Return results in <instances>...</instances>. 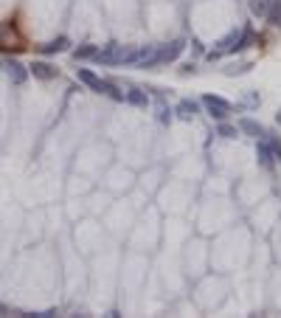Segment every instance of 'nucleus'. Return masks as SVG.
<instances>
[{"instance_id": "5", "label": "nucleus", "mask_w": 281, "mask_h": 318, "mask_svg": "<svg viewBox=\"0 0 281 318\" xmlns=\"http://www.w3.org/2000/svg\"><path fill=\"white\" fill-rule=\"evenodd\" d=\"M31 74L37 76V79L48 82V79H56V68L48 65V62H34V65H31Z\"/></svg>"}, {"instance_id": "2", "label": "nucleus", "mask_w": 281, "mask_h": 318, "mask_svg": "<svg viewBox=\"0 0 281 318\" xmlns=\"http://www.w3.org/2000/svg\"><path fill=\"white\" fill-rule=\"evenodd\" d=\"M183 40H174V43L169 45H155V54H152V62H149V68L152 65H160V62H174L180 54H183Z\"/></svg>"}, {"instance_id": "10", "label": "nucleus", "mask_w": 281, "mask_h": 318, "mask_svg": "<svg viewBox=\"0 0 281 318\" xmlns=\"http://www.w3.org/2000/svg\"><path fill=\"white\" fill-rule=\"evenodd\" d=\"M124 99H127L129 104H135V107H147V104H149V96H147V93H144V90H135V87H132V90H127V96H124Z\"/></svg>"}, {"instance_id": "14", "label": "nucleus", "mask_w": 281, "mask_h": 318, "mask_svg": "<svg viewBox=\"0 0 281 318\" xmlns=\"http://www.w3.org/2000/svg\"><path fill=\"white\" fill-rule=\"evenodd\" d=\"M217 135H220V138H236L239 130L231 127V124H220V127H217Z\"/></svg>"}, {"instance_id": "13", "label": "nucleus", "mask_w": 281, "mask_h": 318, "mask_svg": "<svg viewBox=\"0 0 281 318\" xmlns=\"http://www.w3.org/2000/svg\"><path fill=\"white\" fill-rule=\"evenodd\" d=\"M264 17H267L273 25H281V0H273V3H270V9H267Z\"/></svg>"}, {"instance_id": "12", "label": "nucleus", "mask_w": 281, "mask_h": 318, "mask_svg": "<svg viewBox=\"0 0 281 318\" xmlns=\"http://www.w3.org/2000/svg\"><path fill=\"white\" fill-rule=\"evenodd\" d=\"M98 54V45H79L74 48V59H93Z\"/></svg>"}, {"instance_id": "6", "label": "nucleus", "mask_w": 281, "mask_h": 318, "mask_svg": "<svg viewBox=\"0 0 281 318\" xmlns=\"http://www.w3.org/2000/svg\"><path fill=\"white\" fill-rule=\"evenodd\" d=\"M6 71H9V79H12L14 85H23L25 76H28V74H25V68L20 65L17 59H9V62H6Z\"/></svg>"}, {"instance_id": "7", "label": "nucleus", "mask_w": 281, "mask_h": 318, "mask_svg": "<svg viewBox=\"0 0 281 318\" xmlns=\"http://www.w3.org/2000/svg\"><path fill=\"white\" fill-rule=\"evenodd\" d=\"M174 113H178V118H183V121H191V118L197 116V104L189 102V99H183V102L174 107Z\"/></svg>"}, {"instance_id": "1", "label": "nucleus", "mask_w": 281, "mask_h": 318, "mask_svg": "<svg viewBox=\"0 0 281 318\" xmlns=\"http://www.w3.org/2000/svg\"><path fill=\"white\" fill-rule=\"evenodd\" d=\"M76 76H79V82H82V85H87L93 93H104V96L116 99V102H124V93H118L116 87L110 85V82H104L101 76H96L90 68H79V71H76Z\"/></svg>"}, {"instance_id": "8", "label": "nucleus", "mask_w": 281, "mask_h": 318, "mask_svg": "<svg viewBox=\"0 0 281 318\" xmlns=\"http://www.w3.org/2000/svg\"><path fill=\"white\" fill-rule=\"evenodd\" d=\"M67 45H71L67 37H56V40H51L48 45H43L40 51H43V54H59V51H67Z\"/></svg>"}, {"instance_id": "9", "label": "nucleus", "mask_w": 281, "mask_h": 318, "mask_svg": "<svg viewBox=\"0 0 281 318\" xmlns=\"http://www.w3.org/2000/svg\"><path fill=\"white\" fill-rule=\"evenodd\" d=\"M270 3H273V0H248V9H251L253 17H264L267 9H270Z\"/></svg>"}, {"instance_id": "16", "label": "nucleus", "mask_w": 281, "mask_h": 318, "mask_svg": "<svg viewBox=\"0 0 281 318\" xmlns=\"http://www.w3.org/2000/svg\"><path fill=\"white\" fill-rule=\"evenodd\" d=\"M275 121H278V124H281V110H278V116H275Z\"/></svg>"}, {"instance_id": "4", "label": "nucleus", "mask_w": 281, "mask_h": 318, "mask_svg": "<svg viewBox=\"0 0 281 318\" xmlns=\"http://www.w3.org/2000/svg\"><path fill=\"white\" fill-rule=\"evenodd\" d=\"M239 133L251 135V138H264V127L259 121H253V118H239Z\"/></svg>"}, {"instance_id": "3", "label": "nucleus", "mask_w": 281, "mask_h": 318, "mask_svg": "<svg viewBox=\"0 0 281 318\" xmlns=\"http://www.w3.org/2000/svg\"><path fill=\"white\" fill-rule=\"evenodd\" d=\"M202 104H205V110L211 118H217V121H222V118H228V113H231V104L225 102L222 96H202Z\"/></svg>"}, {"instance_id": "11", "label": "nucleus", "mask_w": 281, "mask_h": 318, "mask_svg": "<svg viewBox=\"0 0 281 318\" xmlns=\"http://www.w3.org/2000/svg\"><path fill=\"white\" fill-rule=\"evenodd\" d=\"M256 158L262 161V166H264V169H270V166H273V149H270V144H259Z\"/></svg>"}, {"instance_id": "15", "label": "nucleus", "mask_w": 281, "mask_h": 318, "mask_svg": "<svg viewBox=\"0 0 281 318\" xmlns=\"http://www.w3.org/2000/svg\"><path fill=\"white\" fill-rule=\"evenodd\" d=\"M0 315H6V304H0Z\"/></svg>"}]
</instances>
